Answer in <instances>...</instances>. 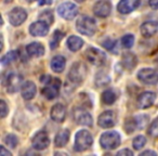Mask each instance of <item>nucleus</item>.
Wrapping results in <instances>:
<instances>
[{"label": "nucleus", "instance_id": "obj_16", "mask_svg": "<svg viewBox=\"0 0 158 156\" xmlns=\"http://www.w3.org/2000/svg\"><path fill=\"white\" fill-rule=\"evenodd\" d=\"M141 0H120L117 6V9L120 13L128 14L134 11L140 6Z\"/></svg>", "mask_w": 158, "mask_h": 156}, {"label": "nucleus", "instance_id": "obj_2", "mask_svg": "<svg viewBox=\"0 0 158 156\" xmlns=\"http://www.w3.org/2000/svg\"><path fill=\"white\" fill-rule=\"evenodd\" d=\"M93 138L88 130H79L75 138V150L77 152H84L92 145Z\"/></svg>", "mask_w": 158, "mask_h": 156}, {"label": "nucleus", "instance_id": "obj_31", "mask_svg": "<svg viewBox=\"0 0 158 156\" xmlns=\"http://www.w3.org/2000/svg\"><path fill=\"white\" fill-rule=\"evenodd\" d=\"M145 143H146V139H145V137L144 136H138L133 139L132 145H133L134 150H140L144 146Z\"/></svg>", "mask_w": 158, "mask_h": 156}, {"label": "nucleus", "instance_id": "obj_44", "mask_svg": "<svg viewBox=\"0 0 158 156\" xmlns=\"http://www.w3.org/2000/svg\"><path fill=\"white\" fill-rule=\"evenodd\" d=\"M28 2H33V1H36V0H27Z\"/></svg>", "mask_w": 158, "mask_h": 156}, {"label": "nucleus", "instance_id": "obj_41", "mask_svg": "<svg viewBox=\"0 0 158 156\" xmlns=\"http://www.w3.org/2000/svg\"><path fill=\"white\" fill-rule=\"evenodd\" d=\"M141 156H145V155H152V156H157V153L156 152H154V151H144V152H142V153L140 154Z\"/></svg>", "mask_w": 158, "mask_h": 156}, {"label": "nucleus", "instance_id": "obj_12", "mask_svg": "<svg viewBox=\"0 0 158 156\" xmlns=\"http://www.w3.org/2000/svg\"><path fill=\"white\" fill-rule=\"evenodd\" d=\"M98 124L102 128H112L116 125V114L113 111L103 112L98 118Z\"/></svg>", "mask_w": 158, "mask_h": 156}, {"label": "nucleus", "instance_id": "obj_29", "mask_svg": "<svg viewBox=\"0 0 158 156\" xmlns=\"http://www.w3.org/2000/svg\"><path fill=\"white\" fill-rule=\"evenodd\" d=\"M134 44V36L132 34H127L121 38V44H123V48L130 49Z\"/></svg>", "mask_w": 158, "mask_h": 156}, {"label": "nucleus", "instance_id": "obj_10", "mask_svg": "<svg viewBox=\"0 0 158 156\" xmlns=\"http://www.w3.org/2000/svg\"><path fill=\"white\" fill-rule=\"evenodd\" d=\"M31 144H33V147L35 150H38V151H41V150H44L49 146L50 144V139H49V136L46 131H39L34 136L33 140H31Z\"/></svg>", "mask_w": 158, "mask_h": 156}, {"label": "nucleus", "instance_id": "obj_32", "mask_svg": "<svg viewBox=\"0 0 158 156\" xmlns=\"http://www.w3.org/2000/svg\"><path fill=\"white\" fill-rule=\"evenodd\" d=\"M5 143L8 146L14 149V147H16V145H18V143H19L18 137L14 136V134H7L5 138Z\"/></svg>", "mask_w": 158, "mask_h": 156}, {"label": "nucleus", "instance_id": "obj_1", "mask_svg": "<svg viewBox=\"0 0 158 156\" xmlns=\"http://www.w3.org/2000/svg\"><path fill=\"white\" fill-rule=\"evenodd\" d=\"M76 29L81 35L92 36L97 31V23L90 16L81 15L76 22Z\"/></svg>", "mask_w": 158, "mask_h": 156}, {"label": "nucleus", "instance_id": "obj_33", "mask_svg": "<svg viewBox=\"0 0 158 156\" xmlns=\"http://www.w3.org/2000/svg\"><path fill=\"white\" fill-rule=\"evenodd\" d=\"M148 134L153 138H158V117L149 126Z\"/></svg>", "mask_w": 158, "mask_h": 156}, {"label": "nucleus", "instance_id": "obj_8", "mask_svg": "<svg viewBox=\"0 0 158 156\" xmlns=\"http://www.w3.org/2000/svg\"><path fill=\"white\" fill-rule=\"evenodd\" d=\"M73 116H74V120L76 121L78 125L91 127L93 124V119H92V116L90 115V113H88L86 110H84V108H75L74 113H73Z\"/></svg>", "mask_w": 158, "mask_h": 156}, {"label": "nucleus", "instance_id": "obj_22", "mask_svg": "<svg viewBox=\"0 0 158 156\" xmlns=\"http://www.w3.org/2000/svg\"><path fill=\"white\" fill-rule=\"evenodd\" d=\"M66 60L63 55H55L51 60V68L54 73H62L65 70Z\"/></svg>", "mask_w": 158, "mask_h": 156}, {"label": "nucleus", "instance_id": "obj_6", "mask_svg": "<svg viewBox=\"0 0 158 156\" xmlns=\"http://www.w3.org/2000/svg\"><path fill=\"white\" fill-rule=\"evenodd\" d=\"M138 78L145 85H156L158 82V72L153 68H142L138 73Z\"/></svg>", "mask_w": 158, "mask_h": 156}, {"label": "nucleus", "instance_id": "obj_3", "mask_svg": "<svg viewBox=\"0 0 158 156\" xmlns=\"http://www.w3.org/2000/svg\"><path fill=\"white\" fill-rule=\"evenodd\" d=\"M60 88H61V80L56 77H50L46 82V86L42 88L41 93L48 100H53L59 95Z\"/></svg>", "mask_w": 158, "mask_h": 156}, {"label": "nucleus", "instance_id": "obj_43", "mask_svg": "<svg viewBox=\"0 0 158 156\" xmlns=\"http://www.w3.org/2000/svg\"><path fill=\"white\" fill-rule=\"evenodd\" d=\"M76 1H77V2H84L85 0H76Z\"/></svg>", "mask_w": 158, "mask_h": 156}, {"label": "nucleus", "instance_id": "obj_27", "mask_svg": "<svg viewBox=\"0 0 158 156\" xmlns=\"http://www.w3.org/2000/svg\"><path fill=\"white\" fill-rule=\"evenodd\" d=\"M19 59V51H10L6 55H3L2 59H1V64L2 65H9V64L13 63L14 61Z\"/></svg>", "mask_w": 158, "mask_h": 156}, {"label": "nucleus", "instance_id": "obj_17", "mask_svg": "<svg viewBox=\"0 0 158 156\" xmlns=\"http://www.w3.org/2000/svg\"><path fill=\"white\" fill-rule=\"evenodd\" d=\"M155 100H156V95L154 92H151V91L143 92L141 93L138 99V106L140 108H142V110L148 108L153 105Z\"/></svg>", "mask_w": 158, "mask_h": 156}, {"label": "nucleus", "instance_id": "obj_24", "mask_svg": "<svg viewBox=\"0 0 158 156\" xmlns=\"http://www.w3.org/2000/svg\"><path fill=\"white\" fill-rule=\"evenodd\" d=\"M136 63H138V59H136V57L132 52H126L123 55V64L128 70L134 68Z\"/></svg>", "mask_w": 158, "mask_h": 156}, {"label": "nucleus", "instance_id": "obj_11", "mask_svg": "<svg viewBox=\"0 0 158 156\" xmlns=\"http://www.w3.org/2000/svg\"><path fill=\"white\" fill-rule=\"evenodd\" d=\"M112 11V5L108 0H99L93 6V12L99 18H107Z\"/></svg>", "mask_w": 158, "mask_h": 156}, {"label": "nucleus", "instance_id": "obj_15", "mask_svg": "<svg viewBox=\"0 0 158 156\" xmlns=\"http://www.w3.org/2000/svg\"><path fill=\"white\" fill-rule=\"evenodd\" d=\"M29 33L36 37H42L48 35L49 33V24L44 21H38L29 26Z\"/></svg>", "mask_w": 158, "mask_h": 156}, {"label": "nucleus", "instance_id": "obj_9", "mask_svg": "<svg viewBox=\"0 0 158 156\" xmlns=\"http://www.w3.org/2000/svg\"><path fill=\"white\" fill-rule=\"evenodd\" d=\"M57 13L65 20H73L78 14V8L73 2H64L57 8Z\"/></svg>", "mask_w": 158, "mask_h": 156}, {"label": "nucleus", "instance_id": "obj_23", "mask_svg": "<svg viewBox=\"0 0 158 156\" xmlns=\"http://www.w3.org/2000/svg\"><path fill=\"white\" fill-rule=\"evenodd\" d=\"M69 136H70V132L69 130L67 129H63L61 131H59L55 136L54 139V144L55 146L57 147H62L64 145L67 144L68 140H69Z\"/></svg>", "mask_w": 158, "mask_h": 156}, {"label": "nucleus", "instance_id": "obj_36", "mask_svg": "<svg viewBox=\"0 0 158 156\" xmlns=\"http://www.w3.org/2000/svg\"><path fill=\"white\" fill-rule=\"evenodd\" d=\"M103 47L105 49H107V50H110V51H112L113 49L115 48V46H116V41H115V40H113V39H110V38H108V39H105L103 41Z\"/></svg>", "mask_w": 158, "mask_h": 156}, {"label": "nucleus", "instance_id": "obj_4", "mask_svg": "<svg viewBox=\"0 0 158 156\" xmlns=\"http://www.w3.org/2000/svg\"><path fill=\"white\" fill-rule=\"evenodd\" d=\"M120 134L116 131H106L101 136L100 143L105 150H114L120 144Z\"/></svg>", "mask_w": 158, "mask_h": 156}, {"label": "nucleus", "instance_id": "obj_20", "mask_svg": "<svg viewBox=\"0 0 158 156\" xmlns=\"http://www.w3.org/2000/svg\"><path fill=\"white\" fill-rule=\"evenodd\" d=\"M157 31H158V23L154 22V21L145 22L141 26V34L144 37H152V36L157 33Z\"/></svg>", "mask_w": 158, "mask_h": 156}, {"label": "nucleus", "instance_id": "obj_34", "mask_svg": "<svg viewBox=\"0 0 158 156\" xmlns=\"http://www.w3.org/2000/svg\"><path fill=\"white\" fill-rule=\"evenodd\" d=\"M125 129L127 133H132L134 130L136 129V125H135V121H134V118H130L127 119L125 124Z\"/></svg>", "mask_w": 158, "mask_h": 156}, {"label": "nucleus", "instance_id": "obj_35", "mask_svg": "<svg viewBox=\"0 0 158 156\" xmlns=\"http://www.w3.org/2000/svg\"><path fill=\"white\" fill-rule=\"evenodd\" d=\"M40 19H44V21L48 24H52L54 19H53V13L51 11H46L40 14Z\"/></svg>", "mask_w": 158, "mask_h": 156}, {"label": "nucleus", "instance_id": "obj_7", "mask_svg": "<svg viewBox=\"0 0 158 156\" xmlns=\"http://www.w3.org/2000/svg\"><path fill=\"white\" fill-rule=\"evenodd\" d=\"M86 75V67L82 63H75L68 73V79L74 84H80Z\"/></svg>", "mask_w": 158, "mask_h": 156}, {"label": "nucleus", "instance_id": "obj_5", "mask_svg": "<svg viewBox=\"0 0 158 156\" xmlns=\"http://www.w3.org/2000/svg\"><path fill=\"white\" fill-rule=\"evenodd\" d=\"M86 59L89 63H91L92 65L95 66H102L103 64H105L106 62V54L105 52L101 51L100 49L97 48H88L86 50Z\"/></svg>", "mask_w": 158, "mask_h": 156}, {"label": "nucleus", "instance_id": "obj_26", "mask_svg": "<svg viewBox=\"0 0 158 156\" xmlns=\"http://www.w3.org/2000/svg\"><path fill=\"white\" fill-rule=\"evenodd\" d=\"M117 99V95L116 93L114 92L113 90L108 89V90H105L102 95V101L104 102V104L106 105H112Z\"/></svg>", "mask_w": 158, "mask_h": 156}, {"label": "nucleus", "instance_id": "obj_42", "mask_svg": "<svg viewBox=\"0 0 158 156\" xmlns=\"http://www.w3.org/2000/svg\"><path fill=\"white\" fill-rule=\"evenodd\" d=\"M53 0H40L39 5L40 6H46V5H51Z\"/></svg>", "mask_w": 158, "mask_h": 156}, {"label": "nucleus", "instance_id": "obj_30", "mask_svg": "<svg viewBox=\"0 0 158 156\" xmlns=\"http://www.w3.org/2000/svg\"><path fill=\"white\" fill-rule=\"evenodd\" d=\"M134 121H135V125H136V129H143V128L146 126L147 120H148V116L146 115H140V116H135L133 117Z\"/></svg>", "mask_w": 158, "mask_h": 156}, {"label": "nucleus", "instance_id": "obj_28", "mask_svg": "<svg viewBox=\"0 0 158 156\" xmlns=\"http://www.w3.org/2000/svg\"><path fill=\"white\" fill-rule=\"evenodd\" d=\"M64 37V33L61 31H55L54 34H53V38L52 40H51V44H50V48L52 49H55L57 48V46H59V44L61 42V40L63 39Z\"/></svg>", "mask_w": 158, "mask_h": 156}, {"label": "nucleus", "instance_id": "obj_21", "mask_svg": "<svg viewBox=\"0 0 158 156\" xmlns=\"http://www.w3.org/2000/svg\"><path fill=\"white\" fill-rule=\"evenodd\" d=\"M26 51L31 57H39L44 54V47L40 42H31L26 47Z\"/></svg>", "mask_w": 158, "mask_h": 156}, {"label": "nucleus", "instance_id": "obj_25", "mask_svg": "<svg viewBox=\"0 0 158 156\" xmlns=\"http://www.w3.org/2000/svg\"><path fill=\"white\" fill-rule=\"evenodd\" d=\"M84 46V40L80 37H77V36H70L67 40V47L69 48L70 51L75 52V51H78L82 48Z\"/></svg>", "mask_w": 158, "mask_h": 156}, {"label": "nucleus", "instance_id": "obj_14", "mask_svg": "<svg viewBox=\"0 0 158 156\" xmlns=\"http://www.w3.org/2000/svg\"><path fill=\"white\" fill-rule=\"evenodd\" d=\"M7 90L9 92L13 93L19 90L20 87H22V76L16 73H10L7 77Z\"/></svg>", "mask_w": 158, "mask_h": 156}, {"label": "nucleus", "instance_id": "obj_39", "mask_svg": "<svg viewBox=\"0 0 158 156\" xmlns=\"http://www.w3.org/2000/svg\"><path fill=\"white\" fill-rule=\"evenodd\" d=\"M0 156H12V154L5 146H0Z\"/></svg>", "mask_w": 158, "mask_h": 156}, {"label": "nucleus", "instance_id": "obj_40", "mask_svg": "<svg viewBox=\"0 0 158 156\" xmlns=\"http://www.w3.org/2000/svg\"><path fill=\"white\" fill-rule=\"evenodd\" d=\"M148 5L153 9H158V0H149Z\"/></svg>", "mask_w": 158, "mask_h": 156}, {"label": "nucleus", "instance_id": "obj_18", "mask_svg": "<svg viewBox=\"0 0 158 156\" xmlns=\"http://www.w3.org/2000/svg\"><path fill=\"white\" fill-rule=\"evenodd\" d=\"M51 118L56 123H63L66 117V108L61 103H56L51 108Z\"/></svg>", "mask_w": 158, "mask_h": 156}, {"label": "nucleus", "instance_id": "obj_38", "mask_svg": "<svg viewBox=\"0 0 158 156\" xmlns=\"http://www.w3.org/2000/svg\"><path fill=\"white\" fill-rule=\"evenodd\" d=\"M117 155L118 156H132L133 155V152L130 151L129 149H123V150H121V151H119L118 153H117Z\"/></svg>", "mask_w": 158, "mask_h": 156}, {"label": "nucleus", "instance_id": "obj_37", "mask_svg": "<svg viewBox=\"0 0 158 156\" xmlns=\"http://www.w3.org/2000/svg\"><path fill=\"white\" fill-rule=\"evenodd\" d=\"M0 108H1V112H0L1 114H0V116H1V118H5L8 114V106H7V103H6L3 100L0 101Z\"/></svg>", "mask_w": 158, "mask_h": 156}, {"label": "nucleus", "instance_id": "obj_13", "mask_svg": "<svg viewBox=\"0 0 158 156\" xmlns=\"http://www.w3.org/2000/svg\"><path fill=\"white\" fill-rule=\"evenodd\" d=\"M27 13L23 8H14L9 13V21L13 26H20L25 22Z\"/></svg>", "mask_w": 158, "mask_h": 156}, {"label": "nucleus", "instance_id": "obj_19", "mask_svg": "<svg viewBox=\"0 0 158 156\" xmlns=\"http://www.w3.org/2000/svg\"><path fill=\"white\" fill-rule=\"evenodd\" d=\"M36 86L33 82H25L21 87V93L24 100H31L36 95Z\"/></svg>", "mask_w": 158, "mask_h": 156}]
</instances>
